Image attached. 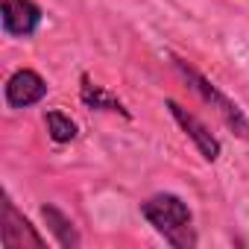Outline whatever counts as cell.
Wrapping results in <instances>:
<instances>
[{
  "label": "cell",
  "mask_w": 249,
  "mask_h": 249,
  "mask_svg": "<svg viewBox=\"0 0 249 249\" xmlns=\"http://www.w3.org/2000/svg\"><path fill=\"white\" fill-rule=\"evenodd\" d=\"M141 217L153 226L159 237H164L167 246L173 249H196V226H194V211L188 202L176 194H153L141 202Z\"/></svg>",
  "instance_id": "1"
},
{
  "label": "cell",
  "mask_w": 249,
  "mask_h": 249,
  "mask_svg": "<svg viewBox=\"0 0 249 249\" xmlns=\"http://www.w3.org/2000/svg\"><path fill=\"white\" fill-rule=\"evenodd\" d=\"M173 68H176V73L188 82V88H191L208 108H214V114L226 123V129H229L231 135H237L240 141H249V117H246V111H243L226 91H220L208 76H202L194 65H188V62L179 59V56H173Z\"/></svg>",
  "instance_id": "2"
},
{
  "label": "cell",
  "mask_w": 249,
  "mask_h": 249,
  "mask_svg": "<svg viewBox=\"0 0 249 249\" xmlns=\"http://www.w3.org/2000/svg\"><path fill=\"white\" fill-rule=\"evenodd\" d=\"M0 243L3 249H44L47 237L18 211L9 194H3V217H0Z\"/></svg>",
  "instance_id": "3"
},
{
  "label": "cell",
  "mask_w": 249,
  "mask_h": 249,
  "mask_svg": "<svg viewBox=\"0 0 249 249\" xmlns=\"http://www.w3.org/2000/svg\"><path fill=\"white\" fill-rule=\"evenodd\" d=\"M164 108H167V111H170V117L179 123V129L191 138V144L196 147V153H199L208 164H214V161L220 159V153H223L220 138L205 126V123H202L196 114H191L182 103H176V100H164Z\"/></svg>",
  "instance_id": "4"
},
{
  "label": "cell",
  "mask_w": 249,
  "mask_h": 249,
  "mask_svg": "<svg viewBox=\"0 0 249 249\" xmlns=\"http://www.w3.org/2000/svg\"><path fill=\"white\" fill-rule=\"evenodd\" d=\"M47 91H50V85H47V79H44L38 71H33V68H18V71L9 73V79H6V85H3V100H6V106H9L12 111H21V108L38 106V103L47 97Z\"/></svg>",
  "instance_id": "5"
},
{
  "label": "cell",
  "mask_w": 249,
  "mask_h": 249,
  "mask_svg": "<svg viewBox=\"0 0 249 249\" xmlns=\"http://www.w3.org/2000/svg\"><path fill=\"white\" fill-rule=\"evenodd\" d=\"M44 21L36 0H0V27L6 38H33Z\"/></svg>",
  "instance_id": "6"
},
{
  "label": "cell",
  "mask_w": 249,
  "mask_h": 249,
  "mask_svg": "<svg viewBox=\"0 0 249 249\" xmlns=\"http://www.w3.org/2000/svg\"><path fill=\"white\" fill-rule=\"evenodd\" d=\"M79 100H82V106L91 108V111H111V114H120V117H126V120L132 117V111L123 106L120 97H114L108 88L97 85L88 73L79 76Z\"/></svg>",
  "instance_id": "7"
},
{
  "label": "cell",
  "mask_w": 249,
  "mask_h": 249,
  "mask_svg": "<svg viewBox=\"0 0 249 249\" xmlns=\"http://www.w3.org/2000/svg\"><path fill=\"white\" fill-rule=\"evenodd\" d=\"M41 220H44V226L50 229V234H53V240H56L59 246L76 249V246L82 243V237H79L73 220H71L62 208H56L53 202H44V205H41Z\"/></svg>",
  "instance_id": "8"
},
{
  "label": "cell",
  "mask_w": 249,
  "mask_h": 249,
  "mask_svg": "<svg viewBox=\"0 0 249 249\" xmlns=\"http://www.w3.org/2000/svg\"><path fill=\"white\" fill-rule=\"evenodd\" d=\"M44 126H47V135L53 144H71L76 138V123L71 114H65L62 108H47L44 111Z\"/></svg>",
  "instance_id": "9"
}]
</instances>
